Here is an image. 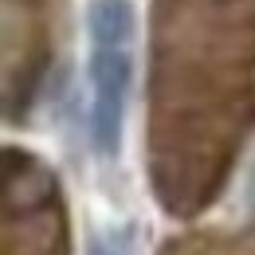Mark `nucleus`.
Segmentation results:
<instances>
[{
    "instance_id": "7ed1b4c3",
    "label": "nucleus",
    "mask_w": 255,
    "mask_h": 255,
    "mask_svg": "<svg viewBox=\"0 0 255 255\" xmlns=\"http://www.w3.org/2000/svg\"><path fill=\"white\" fill-rule=\"evenodd\" d=\"M87 255H129V244L122 232H98L87 244Z\"/></svg>"
},
{
    "instance_id": "f257e3e1",
    "label": "nucleus",
    "mask_w": 255,
    "mask_h": 255,
    "mask_svg": "<svg viewBox=\"0 0 255 255\" xmlns=\"http://www.w3.org/2000/svg\"><path fill=\"white\" fill-rule=\"evenodd\" d=\"M87 75H91V141L98 157H114L122 145L133 59L126 47H95Z\"/></svg>"
},
{
    "instance_id": "20e7f679",
    "label": "nucleus",
    "mask_w": 255,
    "mask_h": 255,
    "mask_svg": "<svg viewBox=\"0 0 255 255\" xmlns=\"http://www.w3.org/2000/svg\"><path fill=\"white\" fill-rule=\"evenodd\" d=\"M248 200L255 204V165H252V177H248Z\"/></svg>"
},
{
    "instance_id": "f03ea898",
    "label": "nucleus",
    "mask_w": 255,
    "mask_h": 255,
    "mask_svg": "<svg viewBox=\"0 0 255 255\" xmlns=\"http://www.w3.org/2000/svg\"><path fill=\"white\" fill-rule=\"evenodd\" d=\"M87 32L95 47H129V39L137 32V12L129 0H91Z\"/></svg>"
}]
</instances>
